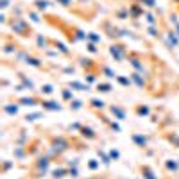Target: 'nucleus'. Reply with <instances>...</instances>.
<instances>
[{"label": "nucleus", "instance_id": "nucleus-1", "mask_svg": "<svg viewBox=\"0 0 179 179\" xmlns=\"http://www.w3.org/2000/svg\"><path fill=\"white\" fill-rule=\"evenodd\" d=\"M43 108H47V109H61V106L56 104V102H43Z\"/></svg>", "mask_w": 179, "mask_h": 179}, {"label": "nucleus", "instance_id": "nucleus-2", "mask_svg": "<svg viewBox=\"0 0 179 179\" xmlns=\"http://www.w3.org/2000/svg\"><path fill=\"white\" fill-rule=\"evenodd\" d=\"M111 111H113V115H116L118 118H120V120H122V118H125V113H124L122 109H118V108H111Z\"/></svg>", "mask_w": 179, "mask_h": 179}, {"label": "nucleus", "instance_id": "nucleus-3", "mask_svg": "<svg viewBox=\"0 0 179 179\" xmlns=\"http://www.w3.org/2000/svg\"><path fill=\"white\" fill-rule=\"evenodd\" d=\"M132 140H134L136 143H140V145H142V147H143V145H145V142H147V140H145V138H142V136H132Z\"/></svg>", "mask_w": 179, "mask_h": 179}, {"label": "nucleus", "instance_id": "nucleus-4", "mask_svg": "<svg viewBox=\"0 0 179 179\" xmlns=\"http://www.w3.org/2000/svg\"><path fill=\"white\" fill-rule=\"evenodd\" d=\"M111 86L109 84H98V91H109Z\"/></svg>", "mask_w": 179, "mask_h": 179}, {"label": "nucleus", "instance_id": "nucleus-5", "mask_svg": "<svg viewBox=\"0 0 179 179\" xmlns=\"http://www.w3.org/2000/svg\"><path fill=\"white\" fill-rule=\"evenodd\" d=\"M20 102H23L25 106H32V104H34L36 100H34V98H22V100H20Z\"/></svg>", "mask_w": 179, "mask_h": 179}, {"label": "nucleus", "instance_id": "nucleus-6", "mask_svg": "<svg viewBox=\"0 0 179 179\" xmlns=\"http://www.w3.org/2000/svg\"><path fill=\"white\" fill-rule=\"evenodd\" d=\"M91 104H93L95 108H102V106H104V102H102V100H98V98H93V100H91Z\"/></svg>", "mask_w": 179, "mask_h": 179}, {"label": "nucleus", "instance_id": "nucleus-7", "mask_svg": "<svg viewBox=\"0 0 179 179\" xmlns=\"http://www.w3.org/2000/svg\"><path fill=\"white\" fill-rule=\"evenodd\" d=\"M5 111H7V113H16V106L15 108H13V106H5Z\"/></svg>", "mask_w": 179, "mask_h": 179}, {"label": "nucleus", "instance_id": "nucleus-8", "mask_svg": "<svg viewBox=\"0 0 179 179\" xmlns=\"http://www.w3.org/2000/svg\"><path fill=\"white\" fill-rule=\"evenodd\" d=\"M43 91H45V93H52V91H54V90H52V86H43Z\"/></svg>", "mask_w": 179, "mask_h": 179}, {"label": "nucleus", "instance_id": "nucleus-9", "mask_svg": "<svg viewBox=\"0 0 179 179\" xmlns=\"http://www.w3.org/2000/svg\"><path fill=\"white\" fill-rule=\"evenodd\" d=\"M138 113H140V115H147L149 109H147V108H140V109H138Z\"/></svg>", "mask_w": 179, "mask_h": 179}, {"label": "nucleus", "instance_id": "nucleus-10", "mask_svg": "<svg viewBox=\"0 0 179 179\" xmlns=\"http://www.w3.org/2000/svg\"><path fill=\"white\" fill-rule=\"evenodd\" d=\"M118 81H120V83H122L124 86H127V84H129V81H127V79H124V77H120V79H118Z\"/></svg>", "mask_w": 179, "mask_h": 179}]
</instances>
